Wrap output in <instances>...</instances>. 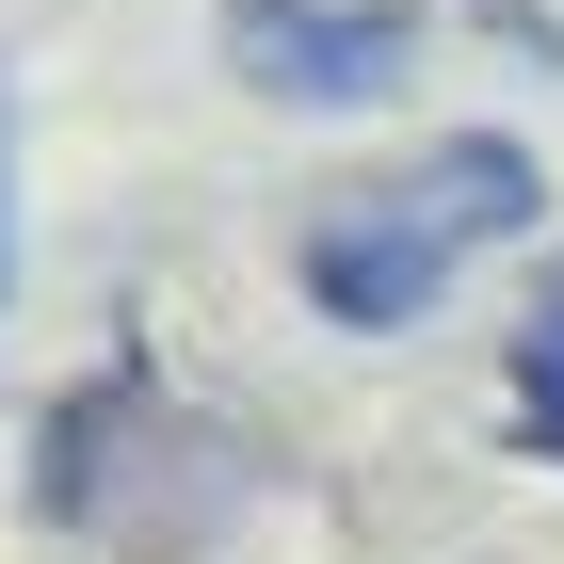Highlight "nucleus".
<instances>
[{
    "label": "nucleus",
    "mask_w": 564,
    "mask_h": 564,
    "mask_svg": "<svg viewBox=\"0 0 564 564\" xmlns=\"http://www.w3.org/2000/svg\"><path fill=\"white\" fill-rule=\"evenodd\" d=\"M468 17H484V33H517L532 65H564V0H468Z\"/></svg>",
    "instance_id": "nucleus-4"
},
{
    "label": "nucleus",
    "mask_w": 564,
    "mask_h": 564,
    "mask_svg": "<svg viewBox=\"0 0 564 564\" xmlns=\"http://www.w3.org/2000/svg\"><path fill=\"white\" fill-rule=\"evenodd\" d=\"M0 274H17V177H0Z\"/></svg>",
    "instance_id": "nucleus-5"
},
{
    "label": "nucleus",
    "mask_w": 564,
    "mask_h": 564,
    "mask_svg": "<svg viewBox=\"0 0 564 564\" xmlns=\"http://www.w3.org/2000/svg\"><path fill=\"white\" fill-rule=\"evenodd\" d=\"M500 388H517V452H532V468H564V259L532 274L517 339H500Z\"/></svg>",
    "instance_id": "nucleus-3"
},
{
    "label": "nucleus",
    "mask_w": 564,
    "mask_h": 564,
    "mask_svg": "<svg viewBox=\"0 0 564 564\" xmlns=\"http://www.w3.org/2000/svg\"><path fill=\"white\" fill-rule=\"evenodd\" d=\"M532 210H549V177H532L517 130H435L420 162L323 194V210H306V242H291V274H306V306H323V323L403 339V323H420V306L452 291L484 242H517Z\"/></svg>",
    "instance_id": "nucleus-1"
},
{
    "label": "nucleus",
    "mask_w": 564,
    "mask_h": 564,
    "mask_svg": "<svg viewBox=\"0 0 564 564\" xmlns=\"http://www.w3.org/2000/svg\"><path fill=\"white\" fill-rule=\"evenodd\" d=\"M403 65H420L403 0H226V82L274 113H371Z\"/></svg>",
    "instance_id": "nucleus-2"
}]
</instances>
